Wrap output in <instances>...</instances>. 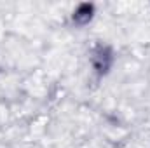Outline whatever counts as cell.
Listing matches in <instances>:
<instances>
[{"instance_id": "7a4b0ae2", "label": "cell", "mask_w": 150, "mask_h": 148, "mask_svg": "<svg viewBox=\"0 0 150 148\" xmlns=\"http://www.w3.org/2000/svg\"><path fill=\"white\" fill-rule=\"evenodd\" d=\"M96 16V5L94 4H89V2H84V4H79L72 11V23L75 26H86L89 25Z\"/></svg>"}, {"instance_id": "6da1fadb", "label": "cell", "mask_w": 150, "mask_h": 148, "mask_svg": "<svg viewBox=\"0 0 150 148\" xmlns=\"http://www.w3.org/2000/svg\"><path fill=\"white\" fill-rule=\"evenodd\" d=\"M91 68L96 78H105L115 65V51L108 44H96L91 51Z\"/></svg>"}]
</instances>
